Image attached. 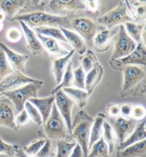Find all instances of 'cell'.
I'll return each mask as SVG.
<instances>
[{"label": "cell", "instance_id": "484cf974", "mask_svg": "<svg viewBox=\"0 0 146 157\" xmlns=\"http://www.w3.org/2000/svg\"><path fill=\"white\" fill-rule=\"evenodd\" d=\"M62 90L70 98L73 100V102L77 103L81 109H84L87 105L88 99L91 96L85 90L75 88H73V87L63 88L62 89Z\"/></svg>", "mask_w": 146, "mask_h": 157}, {"label": "cell", "instance_id": "7402d4cb", "mask_svg": "<svg viewBox=\"0 0 146 157\" xmlns=\"http://www.w3.org/2000/svg\"><path fill=\"white\" fill-rule=\"evenodd\" d=\"M29 101L34 105L39 111L44 124L49 117L51 112H52L55 101L54 95L46 98H34L29 99Z\"/></svg>", "mask_w": 146, "mask_h": 157}, {"label": "cell", "instance_id": "c3c4849f", "mask_svg": "<svg viewBox=\"0 0 146 157\" xmlns=\"http://www.w3.org/2000/svg\"><path fill=\"white\" fill-rule=\"evenodd\" d=\"M133 105L130 103H125L120 105V116L125 118H131Z\"/></svg>", "mask_w": 146, "mask_h": 157}, {"label": "cell", "instance_id": "f907efd6", "mask_svg": "<svg viewBox=\"0 0 146 157\" xmlns=\"http://www.w3.org/2000/svg\"><path fill=\"white\" fill-rule=\"evenodd\" d=\"M16 157H36V156H34V155H29V154H25L24 152V151L22 148H20V150H19V151L17 153V154H16Z\"/></svg>", "mask_w": 146, "mask_h": 157}, {"label": "cell", "instance_id": "4dcf8cb0", "mask_svg": "<svg viewBox=\"0 0 146 157\" xmlns=\"http://www.w3.org/2000/svg\"><path fill=\"white\" fill-rule=\"evenodd\" d=\"M126 33L137 44L141 42V33L145 28V23H137L134 22H126L123 25Z\"/></svg>", "mask_w": 146, "mask_h": 157}, {"label": "cell", "instance_id": "681fc988", "mask_svg": "<svg viewBox=\"0 0 146 157\" xmlns=\"http://www.w3.org/2000/svg\"><path fill=\"white\" fill-rule=\"evenodd\" d=\"M69 157H84V154L83 151H82L81 146L77 144V145L73 148V151L70 154Z\"/></svg>", "mask_w": 146, "mask_h": 157}, {"label": "cell", "instance_id": "4fadbf2b", "mask_svg": "<svg viewBox=\"0 0 146 157\" xmlns=\"http://www.w3.org/2000/svg\"><path fill=\"white\" fill-rule=\"evenodd\" d=\"M111 126L119 144L123 142L134 131L137 121L132 118H125L121 116L111 119Z\"/></svg>", "mask_w": 146, "mask_h": 157}, {"label": "cell", "instance_id": "8d00e7d4", "mask_svg": "<svg viewBox=\"0 0 146 157\" xmlns=\"http://www.w3.org/2000/svg\"><path fill=\"white\" fill-rule=\"evenodd\" d=\"M20 148L18 144L7 143L0 136V154H5L9 157H16Z\"/></svg>", "mask_w": 146, "mask_h": 157}, {"label": "cell", "instance_id": "cb8c5ba5", "mask_svg": "<svg viewBox=\"0 0 146 157\" xmlns=\"http://www.w3.org/2000/svg\"><path fill=\"white\" fill-rule=\"evenodd\" d=\"M26 1H0V10L5 14L6 19L12 21L24 7Z\"/></svg>", "mask_w": 146, "mask_h": 157}, {"label": "cell", "instance_id": "3957f363", "mask_svg": "<svg viewBox=\"0 0 146 157\" xmlns=\"http://www.w3.org/2000/svg\"><path fill=\"white\" fill-rule=\"evenodd\" d=\"M42 125L43 126L40 131V135L43 139L56 141L70 138L66 125L55 103L53 105L49 117Z\"/></svg>", "mask_w": 146, "mask_h": 157}, {"label": "cell", "instance_id": "8fae6325", "mask_svg": "<svg viewBox=\"0 0 146 157\" xmlns=\"http://www.w3.org/2000/svg\"><path fill=\"white\" fill-rule=\"evenodd\" d=\"M54 95L55 98V105L59 113L64 120L68 131H69V134H70L72 124V109L75 103L62 90L57 91Z\"/></svg>", "mask_w": 146, "mask_h": 157}, {"label": "cell", "instance_id": "f35d334b", "mask_svg": "<svg viewBox=\"0 0 146 157\" xmlns=\"http://www.w3.org/2000/svg\"><path fill=\"white\" fill-rule=\"evenodd\" d=\"M24 109L26 110L28 113L29 117L38 126H41L43 124V120H42L41 116L39 111H38L37 108L32 105L29 101H27L24 104Z\"/></svg>", "mask_w": 146, "mask_h": 157}, {"label": "cell", "instance_id": "f6af8a7d", "mask_svg": "<svg viewBox=\"0 0 146 157\" xmlns=\"http://www.w3.org/2000/svg\"><path fill=\"white\" fill-rule=\"evenodd\" d=\"M29 121V117L28 113L24 109L22 110L20 113L15 118V124L18 129L21 128H24L26 125L28 124Z\"/></svg>", "mask_w": 146, "mask_h": 157}, {"label": "cell", "instance_id": "9c48e42d", "mask_svg": "<svg viewBox=\"0 0 146 157\" xmlns=\"http://www.w3.org/2000/svg\"><path fill=\"white\" fill-rule=\"evenodd\" d=\"M123 73V85L120 89V96L139 82L146 79L144 69L136 65H127L120 70Z\"/></svg>", "mask_w": 146, "mask_h": 157}, {"label": "cell", "instance_id": "5bb4252c", "mask_svg": "<svg viewBox=\"0 0 146 157\" xmlns=\"http://www.w3.org/2000/svg\"><path fill=\"white\" fill-rule=\"evenodd\" d=\"M118 30V27L112 29L101 28L94 36L92 47L98 52H105L109 50L112 40Z\"/></svg>", "mask_w": 146, "mask_h": 157}, {"label": "cell", "instance_id": "2e32d148", "mask_svg": "<svg viewBox=\"0 0 146 157\" xmlns=\"http://www.w3.org/2000/svg\"><path fill=\"white\" fill-rule=\"evenodd\" d=\"M37 36L41 42L44 51H46L52 58H61L69 54V51L63 48L58 40L43 35H37Z\"/></svg>", "mask_w": 146, "mask_h": 157}, {"label": "cell", "instance_id": "11a10c76", "mask_svg": "<svg viewBox=\"0 0 146 157\" xmlns=\"http://www.w3.org/2000/svg\"><path fill=\"white\" fill-rule=\"evenodd\" d=\"M52 157H54V156H52Z\"/></svg>", "mask_w": 146, "mask_h": 157}, {"label": "cell", "instance_id": "44dd1931", "mask_svg": "<svg viewBox=\"0 0 146 157\" xmlns=\"http://www.w3.org/2000/svg\"><path fill=\"white\" fill-rule=\"evenodd\" d=\"M62 32L68 43H69L73 48L75 52H77L80 56H82L86 52L87 44L85 40L80 36L79 34L70 29H67L63 27H59Z\"/></svg>", "mask_w": 146, "mask_h": 157}, {"label": "cell", "instance_id": "ac0fdd59", "mask_svg": "<svg viewBox=\"0 0 146 157\" xmlns=\"http://www.w3.org/2000/svg\"><path fill=\"white\" fill-rule=\"evenodd\" d=\"M0 126H4L12 130L17 131L15 124L14 109L12 103L8 102L0 103Z\"/></svg>", "mask_w": 146, "mask_h": 157}, {"label": "cell", "instance_id": "1f68e13d", "mask_svg": "<svg viewBox=\"0 0 146 157\" xmlns=\"http://www.w3.org/2000/svg\"><path fill=\"white\" fill-rule=\"evenodd\" d=\"M90 150L88 157H111L109 147L102 136L93 144Z\"/></svg>", "mask_w": 146, "mask_h": 157}, {"label": "cell", "instance_id": "74e56055", "mask_svg": "<svg viewBox=\"0 0 146 157\" xmlns=\"http://www.w3.org/2000/svg\"><path fill=\"white\" fill-rule=\"evenodd\" d=\"M146 92V79L139 82L136 86L133 87L124 94H123L121 96L123 97H135V98H141L145 97Z\"/></svg>", "mask_w": 146, "mask_h": 157}, {"label": "cell", "instance_id": "603a6c76", "mask_svg": "<svg viewBox=\"0 0 146 157\" xmlns=\"http://www.w3.org/2000/svg\"><path fill=\"white\" fill-rule=\"evenodd\" d=\"M146 131H145V121H142V122L136 125L134 131L130 133V136L125 140L123 142L119 144L118 150L120 151L124 149L128 146L133 145L138 142L145 140Z\"/></svg>", "mask_w": 146, "mask_h": 157}, {"label": "cell", "instance_id": "60d3db41", "mask_svg": "<svg viewBox=\"0 0 146 157\" xmlns=\"http://www.w3.org/2000/svg\"><path fill=\"white\" fill-rule=\"evenodd\" d=\"M13 72V70L11 68L8 62L5 52L0 49V80Z\"/></svg>", "mask_w": 146, "mask_h": 157}, {"label": "cell", "instance_id": "9a60e30c", "mask_svg": "<svg viewBox=\"0 0 146 157\" xmlns=\"http://www.w3.org/2000/svg\"><path fill=\"white\" fill-rule=\"evenodd\" d=\"M0 49H2L7 56L10 67L13 71H20L24 73L25 66L29 60V56L25 54H20L10 49L7 44L0 42Z\"/></svg>", "mask_w": 146, "mask_h": 157}, {"label": "cell", "instance_id": "6da1fadb", "mask_svg": "<svg viewBox=\"0 0 146 157\" xmlns=\"http://www.w3.org/2000/svg\"><path fill=\"white\" fill-rule=\"evenodd\" d=\"M71 17L72 15H56L47 12L37 11L19 14L14 17L12 21H22L31 29L38 27L49 26L63 27L71 30L72 29L71 25Z\"/></svg>", "mask_w": 146, "mask_h": 157}, {"label": "cell", "instance_id": "ab89813d", "mask_svg": "<svg viewBox=\"0 0 146 157\" xmlns=\"http://www.w3.org/2000/svg\"><path fill=\"white\" fill-rule=\"evenodd\" d=\"M45 142L46 139H43V138L39 139H35L33 141H31L30 144H29L28 145L25 146L22 149L25 154L36 156L37 153L39 151V150L41 149L42 146H44V144H45Z\"/></svg>", "mask_w": 146, "mask_h": 157}, {"label": "cell", "instance_id": "bcb514c9", "mask_svg": "<svg viewBox=\"0 0 146 157\" xmlns=\"http://www.w3.org/2000/svg\"><path fill=\"white\" fill-rule=\"evenodd\" d=\"M120 105L117 103L110 104L107 108V113L111 119L116 118L120 116Z\"/></svg>", "mask_w": 146, "mask_h": 157}, {"label": "cell", "instance_id": "ffe728a7", "mask_svg": "<svg viewBox=\"0 0 146 157\" xmlns=\"http://www.w3.org/2000/svg\"><path fill=\"white\" fill-rule=\"evenodd\" d=\"M75 50L69 51V54L64 57L59 58H52V71L57 84H59L62 79L63 74L68 66V64L71 61V59L74 54Z\"/></svg>", "mask_w": 146, "mask_h": 157}, {"label": "cell", "instance_id": "db71d44e", "mask_svg": "<svg viewBox=\"0 0 146 157\" xmlns=\"http://www.w3.org/2000/svg\"><path fill=\"white\" fill-rule=\"evenodd\" d=\"M2 95V93H0V98H1Z\"/></svg>", "mask_w": 146, "mask_h": 157}, {"label": "cell", "instance_id": "83f0119b", "mask_svg": "<svg viewBox=\"0 0 146 157\" xmlns=\"http://www.w3.org/2000/svg\"><path fill=\"white\" fill-rule=\"evenodd\" d=\"M34 32L37 35H40L45 36L47 37L54 38V39L58 40V41L67 42L66 40L59 27H49V26H44V27H34L32 29Z\"/></svg>", "mask_w": 146, "mask_h": 157}, {"label": "cell", "instance_id": "e0dca14e", "mask_svg": "<svg viewBox=\"0 0 146 157\" xmlns=\"http://www.w3.org/2000/svg\"><path fill=\"white\" fill-rule=\"evenodd\" d=\"M20 23L24 32L25 39L27 41V48L30 51L33 56L41 55L44 52V50L36 33L24 22L20 21Z\"/></svg>", "mask_w": 146, "mask_h": 157}, {"label": "cell", "instance_id": "30bf717a", "mask_svg": "<svg viewBox=\"0 0 146 157\" xmlns=\"http://www.w3.org/2000/svg\"><path fill=\"white\" fill-rule=\"evenodd\" d=\"M86 10L85 1L77 0H52L48 1L46 12L51 14L59 15L63 12L73 13Z\"/></svg>", "mask_w": 146, "mask_h": 157}, {"label": "cell", "instance_id": "ba28073f", "mask_svg": "<svg viewBox=\"0 0 146 157\" xmlns=\"http://www.w3.org/2000/svg\"><path fill=\"white\" fill-rule=\"evenodd\" d=\"M109 65L116 71H120L123 67L127 65H146V48L145 44L140 42L136 48L128 56L118 60H109Z\"/></svg>", "mask_w": 146, "mask_h": 157}, {"label": "cell", "instance_id": "7bdbcfd3", "mask_svg": "<svg viewBox=\"0 0 146 157\" xmlns=\"http://www.w3.org/2000/svg\"><path fill=\"white\" fill-rule=\"evenodd\" d=\"M54 148H53L52 141L46 139L45 144L36 155V157H52L54 156Z\"/></svg>", "mask_w": 146, "mask_h": 157}, {"label": "cell", "instance_id": "d6986e66", "mask_svg": "<svg viewBox=\"0 0 146 157\" xmlns=\"http://www.w3.org/2000/svg\"><path fill=\"white\" fill-rule=\"evenodd\" d=\"M104 74V69L102 65L98 62L94 67L86 75L85 90L90 95L94 92L96 87L100 83Z\"/></svg>", "mask_w": 146, "mask_h": 157}, {"label": "cell", "instance_id": "d590c367", "mask_svg": "<svg viewBox=\"0 0 146 157\" xmlns=\"http://www.w3.org/2000/svg\"><path fill=\"white\" fill-rule=\"evenodd\" d=\"M85 72L84 71L81 65L73 70V83L72 86L73 88L81 89L84 90L85 89V80H86Z\"/></svg>", "mask_w": 146, "mask_h": 157}, {"label": "cell", "instance_id": "7a4b0ae2", "mask_svg": "<svg viewBox=\"0 0 146 157\" xmlns=\"http://www.w3.org/2000/svg\"><path fill=\"white\" fill-rule=\"evenodd\" d=\"M94 118L84 110H81L76 114L71 124L69 137L81 146L84 157H88L90 131Z\"/></svg>", "mask_w": 146, "mask_h": 157}, {"label": "cell", "instance_id": "816d5d0a", "mask_svg": "<svg viewBox=\"0 0 146 157\" xmlns=\"http://www.w3.org/2000/svg\"><path fill=\"white\" fill-rule=\"evenodd\" d=\"M5 19H6V17H5V13H4L3 12H2L1 10H0V22H3V21L5 20Z\"/></svg>", "mask_w": 146, "mask_h": 157}, {"label": "cell", "instance_id": "7dc6e473", "mask_svg": "<svg viewBox=\"0 0 146 157\" xmlns=\"http://www.w3.org/2000/svg\"><path fill=\"white\" fill-rule=\"evenodd\" d=\"M86 10L91 14L97 16L98 14L99 2L98 1H85Z\"/></svg>", "mask_w": 146, "mask_h": 157}, {"label": "cell", "instance_id": "7c38bea8", "mask_svg": "<svg viewBox=\"0 0 146 157\" xmlns=\"http://www.w3.org/2000/svg\"><path fill=\"white\" fill-rule=\"evenodd\" d=\"M39 80L30 78L20 71H14L0 80V93L15 90L25 85L36 82Z\"/></svg>", "mask_w": 146, "mask_h": 157}, {"label": "cell", "instance_id": "ee69618b", "mask_svg": "<svg viewBox=\"0 0 146 157\" xmlns=\"http://www.w3.org/2000/svg\"><path fill=\"white\" fill-rule=\"evenodd\" d=\"M7 39L13 43L18 42L22 39V32L16 27H11L8 29L6 33Z\"/></svg>", "mask_w": 146, "mask_h": 157}, {"label": "cell", "instance_id": "b9f144b4", "mask_svg": "<svg viewBox=\"0 0 146 157\" xmlns=\"http://www.w3.org/2000/svg\"><path fill=\"white\" fill-rule=\"evenodd\" d=\"M146 116L145 108L142 105H133L132 112H131V118L135 121H143Z\"/></svg>", "mask_w": 146, "mask_h": 157}, {"label": "cell", "instance_id": "52a82bcc", "mask_svg": "<svg viewBox=\"0 0 146 157\" xmlns=\"http://www.w3.org/2000/svg\"><path fill=\"white\" fill-rule=\"evenodd\" d=\"M113 40L114 41V48L110 60L111 61L128 56L135 50L137 44L126 33L123 25L118 26V30Z\"/></svg>", "mask_w": 146, "mask_h": 157}, {"label": "cell", "instance_id": "277c9868", "mask_svg": "<svg viewBox=\"0 0 146 157\" xmlns=\"http://www.w3.org/2000/svg\"><path fill=\"white\" fill-rule=\"evenodd\" d=\"M130 22L135 20L130 13V2L128 1H120L115 8L96 20L97 24L105 29H112Z\"/></svg>", "mask_w": 146, "mask_h": 157}, {"label": "cell", "instance_id": "836d02e7", "mask_svg": "<svg viewBox=\"0 0 146 157\" xmlns=\"http://www.w3.org/2000/svg\"><path fill=\"white\" fill-rule=\"evenodd\" d=\"M79 62L84 71L87 74L98 62V60L96 54L92 50H87L85 53L79 57Z\"/></svg>", "mask_w": 146, "mask_h": 157}, {"label": "cell", "instance_id": "f5cc1de1", "mask_svg": "<svg viewBox=\"0 0 146 157\" xmlns=\"http://www.w3.org/2000/svg\"><path fill=\"white\" fill-rule=\"evenodd\" d=\"M3 28H4V24H3V22H0V32L2 30Z\"/></svg>", "mask_w": 146, "mask_h": 157}, {"label": "cell", "instance_id": "5b68a950", "mask_svg": "<svg viewBox=\"0 0 146 157\" xmlns=\"http://www.w3.org/2000/svg\"><path fill=\"white\" fill-rule=\"evenodd\" d=\"M44 82L41 80H38L36 82H31L20 87L15 90L7 91L2 93L11 101L17 113H20L24 109V104L29 99L37 98L38 92L42 88Z\"/></svg>", "mask_w": 146, "mask_h": 157}, {"label": "cell", "instance_id": "4316f807", "mask_svg": "<svg viewBox=\"0 0 146 157\" xmlns=\"http://www.w3.org/2000/svg\"><path fill=\"white\" fill-rule=\"evenodd\" d=\"M105 118H106V116L104 113H99L94 118V123H93L90 131L88 149H90L93 144L102 136L103 125L105 121Z\"/></svg>", "mask_w": 146, "mask_h": 157}, {"label": "cell", "instance_id": "8992f818", "mask_svg": "<svg viewBox=\"0 0 146 157\" xmlns=\"http://www.w3.org/2000/svg\"><path fill=\"white\" fill-rule=\"evenodd\" d=\"M71 28L85 40L87 46L88 44L92 46L94 36L102 28L91 17L81 15L75 16L74 14L71 18Z\"/></svg>", "mask_w": 146, "mask_h": 157}, {"label": "cell", "instance_id": "d6a6232c", "mask_svg": "<svg viewBox=\"0 0 146 157\" xmlns=\"http://www.w3.org/2000/svg\"><path fill=\"white\" fill-rule=\"evenodd\" d=\"M102 137L104 141L106 143L109 147V154L111 156L114 151V148H115L116 144V135L112 127L109 122L105 121L103 125V133Z\"/></svg>", "mask_w": 146, "mask_h": 157}, {"label": "cell", "instance_id": "f1b7e54d", "mask_svg": "<svg viewBox=\"0 0 146 157\" xmlns=\"http://www.w3.org/2000/svg\"><path fill=\"white\" fill-rule=\"evenodd\" d=\"M56 154L54 157H69L77 145V142L71 138L59 140L56 141Z\"/></svg>", "mask_w": 146, "mask_h": 157}, {"label": "cell", "instance_id": "d4e9b609", "mask_svg": "<svg viewBox=\"0 0 146 157\" xmlns=\"http://www.w3.org/2000/svg\"><path fill=\"white\" fill-rule=\"evenodd\" d=\"M116 157H146V140L118 151Z\"/></svg>", "mask_w": 146, "mask_h": 157}, {"label": "cell", "instance_id": "e575fe53", "mask_svg": "<svg viewBox=\"0 0 146 157\" xmlns=\"http://www.w3.org/2000/svg\"><path fill=\"white\" fill-rule=\"evenodd\" d=\"M73 78V65H72L71 61H70L69 64H68L66 69L65 73L63 74L61 82L56 87H55V88L52 90V92H51L52 95H54L57 91L62 90L63 88H71V87H72Z\"/></svg>", "mask_w": 146, "mask_h": 157}, {"label": "cell", "instance_id": "f546056e", "mask_svg": "<svg viewBox=\"0 0 146 157\" xmlns=\"http://www.w3.org/2000/svg\"><path fill=\"white\" fill-rule=\"evenodd\" d=\"M130 11L135 20L134 22L145 23L146 2L145 1H137L133 5L130 4Z\"/></svg>", "mask_w": 146, "mask_h": 157}]
</instances>
